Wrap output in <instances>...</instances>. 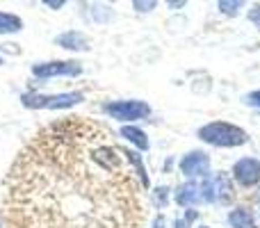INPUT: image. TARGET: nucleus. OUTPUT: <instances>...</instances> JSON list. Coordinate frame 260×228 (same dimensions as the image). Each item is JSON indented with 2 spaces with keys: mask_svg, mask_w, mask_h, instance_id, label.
I'll list each match as a JSON object with an SVG mask.
<instances>
[{
  "mask_svg": "<svg viewBox=\"0 0 260 228\" xmlns=\"http://www.w3.org/2000/svg\"><path fill=\"white\" fill-rule=\"evenodd\" d=\"M0 64H3V59H0Z\"/></svg>",
  "mask_w": 260,
  "mask_h": 228,
  "instance_id": "obj_19",
  "label": "nucleus"
},
{
  "mask_svg": "<svg viewBox=\"0 0 260 228\" xmlns=\"http://www.w3.org/2000/svg\"><path fill=\"white\" fill-rule=\"evenodd\" d=\"M249 18H251L253 23H258V25H260V7H253V12L249 14Z\"/></svg>",
  "mask_w": 260,
  "mask_h": 228,
  "instance_id": "obj_16",
  "label": "nucleus"
},
{
  "mask_svg": "<svg viewBox=\"0 0 260 228\" xmlns=\"http://www.w3.org/2000/svg\"><path fill=\"white\" fill-rule=\"evenodd\" d=\"M176 201L180 206H194L203 201V183H187L176 192Z\"/></svg>",
  "mask_w": 260,
  "mask_h": 228,
  "instance_id": "obj_8",
  "label": "nucleus"
},
{
  "mask_svg": "<svg viewBox=\"0 0 260 228\" xmlns=\"http://www.w3.org/2000/svg\"><path fill=\"white\" fill-rule=\"evenodd\" d=\"M105 112L112 119L119 121H135V119H144L148 116L151 108L142 101H117V103H108L105 105Z\"/></svg>",
  "mask_w": 260,
  "mask_h": 228,
  "instance_id": "obj_3",
  "label": "nucleus"
},
{
  "mask_svg": "<svg viewBox=\"0 0 260 228\" xmlns=\"http://www.w3.org/2000/svg\"><path fill=\"white\" fill-rule=\"evenodd\" d=\"M203 228H206V226H203Z\"/></svg>",
  "mask_w": 260,
  "mask_h": 228,
  "instance_id": "obj_20",
  "label": "nucleus"
},
{
  "mask_svg": "<svg viewBox=\"0 0 260 228\" xmlns=\"http://www.w3.org/2000/svg\"><path fill=\"white\" fill-rule=\"evenodd\" d=\"M121 135L128 139V142H133L137 148H142V151H146V148H148V139H146V135H144L139 128L126 125V128H121Z\"/></svg>",
  "mask_w": 260,
  "mask_h": 228,
  "instance_id": "obj_12",
  "label": "nucleus"
},
{
  "mask_svg": "<svg viewBox=\"0 0 260 228\" xmlns=\"http://www.w3.org/2000/svg\"><path fill=\"white\" fill-rule=\"evenodd\" d=\"M123 155H128V160L133 162L135 167H137V174H139V178H142V183L144 185H148V178H146V171H144V165H142V160H139V155L137 153H133V151H126Z\"/></svg>",
  "mask_w": 260,
  "mask_h": 228,
  "instance_id": "obj_13",
  "label": "nucleus"
},
{
  "mask_svg": "<svg viewBox=\"0 0 260 228\" xmlns=\"http://www.w3.org/2000/svg\"><path fill=\"white\" fill-rule=\"evenodd\" d=\"M229 221H231V226H233V228H258L256 221H253V217H251V212H247L244 208L231 212Z\"/></svg>",
  "mask_w": 260,
  "mask_h": 228,
  "instance_id": "obj_10",
  "label": "nucleus"
},
{
  "mask_svg": "<svg viewBox=\"0 0 260 228\" xmlns=\"http://www.w3.org/2000/svg\"><path fill=\"white\" fill-rule=\"evenodd\" d=\"M199 137L208 144H215V146H240V144L247 142V133L238 125L231 123H208L199 130Z\"/></svg>",
  "mask_w": 260,
  "mask_h": 228,
  "instance_id": "obj_1",
  "label": "nucleus"
},
{
  "mask_svg": "<svg viewBox=\"0 0 260 228\" xmlns=\"http://www.w3.org/2000/svg\"><path fill=\"white\" fill-rule=\"evenodd\" d=\"M23 27V21L14 14H5L0 12V35H14Z\"/></svg>",
  "mask_w": 260,
  "mask_h": 228,
  "instance_id": "obj_11",
  "label": "nucleus"
},
{
  "mask_svg": "<svg viewBox=\"0 0 260 228\" xmlns=\"http://www.w3.org/2000/svg\"><path fill=\"white\" fill-rule=\"evenodd\" d=\"M244 103H249V105H258V108H260V91L247 94V96H244Z\"/></svg>",
  "mask_w": 260,
  "mask_h": 228,
  "instance_id": "obj_14",
  "label": "nucleus"
},
{
  "mask_svg": "<svg viewBox=\"0 0 260 228\" xmlns=\"http://www.w3.org/2000/svg\"><path fill=\"white\" fill-rule=\"evenodd\" d=\"M153 228H165V221H162V219H155V226H153Z\"/></svg>",
  "mask_w": 260,
  "mask_h": 228,
  "instance_id": "obj_18",
  "label": "nucleus"
},
{
  "mask_svg": "<svg viewBox=\"0 0 260 228\" xmlns=\"http://www.w3.org/2000/svg\"><path fill=\"white\" fill-rule=\"evenodd\" d=\"M180 169H183L185 176H206L208 169H210V160H208L206 153L194 151V153H189V155L183 157Z\"/></svg>",
  "mask_w": 260,
  "mask_h": 228,
  "instance_id": "obj_7",
  "label": "nucleus"
},
{
  "mask_svg": "<svg viewBox=\"0 0 260 228\" xmlns=\"http://www.w3.org/2000/svg\"><path fill=\"white\" fill-rule=\"evenodd\" d=\"M233 176H235V180H238V183L251 187V185H256L260 180V162L251 160V157H244V160H240L238 165H235Z\"/></svg>",
  "mask_w": 260,
  "mask_h": 228,
  "instance_id": "obj_6",
  "label": "nucleus"
},
{
  "mask_svg": "<svg viewBox=\"0 0 260 228\" xmlns=\"http://www.w3.org/2000/svg\"><path fill=\"white\" fill-rule=\"evenodd\" d=\"M219 7L224 9L226 14H235L238 12V7H240V3H219Z\"/></svg>",
  "mask_w": 260,
  "mask_h": 228,
  "instance_id": "obj_15",
  "label": "nucleus"
},
{
  "mask_svg": "<svg viewBox=\"0 0 260 228\" xmlns=\"http://www.w3.org/2000/svg\"><path fill=\"white\" fill-rule=\"evenodd\" d=\"M233 197V185L224 174L203 180V201H226Z\"/></svg>",
  "mask_w": 260,
  "mask_h": 228,
  "instance_id": "obj_4",
  "label": "nucleus"
},
{
  "mask_svg": "<svg viewBox=\"0 0 260 228\" xmlns=\"http://www.w3.org/2000/svg\"><path fill=\"white\" fill-rule=\"evenodd\" d=\"M82 94L71 91V94H55V96H44V94H25L23 96V105L25 108H48V110H64L71 105L80 103Z\"/></svg>",
  "mask_w": 260,
  "mask_h": 228,
  "instance_id": "obj_2",
  "label": "nucleus"
},
{
  "mask_svg": "<svg viewBox=\"0 0 260 228\" xmlns=\"http://www.w3.org/2000/svg\"><path fill=\"white\" fill-rule=\"evenodd\" d=\"M55 41H57L62 48H69V50H87L89 48L87 37L80 35V32H64V35H59Z\"/></svg>",
  "mask_w": 260,
  "mask_h": 228,
  "instance_id": "obj_9",
  "label": "nucleus"
},
{
  "mask_svg": "<svg viewBox=\"0 0 260 228\" xmlns=\"http://www.w3.org/2000/svg\"><path fill=\"white\" fill-rule=\"evenodd\" d=\"M135 7L142 9V12H146V9H153V7H155V3H135Z\"/></svg>",
  "mask_w": 260,
  "mask_h": 228,
  "instance_id": "obj_17",
  "label": "nucleus"
},
{
  "mask_svg": "<svg viewBox=\"0 0 260 228\" xmlns=\"http://www.w3.org/2000/svg\"><path fill=\"white\" fill-rule=\"evenodd\" d=\"M82 67L78 62H46V64H35L32 73L37 78H55V76H78Z\"/></svg>",
  "mask_w": 260,
  "mask_h": 228,
  "instance_id": "obj_5",
  "label": "nucleus"
}]
</instances>
